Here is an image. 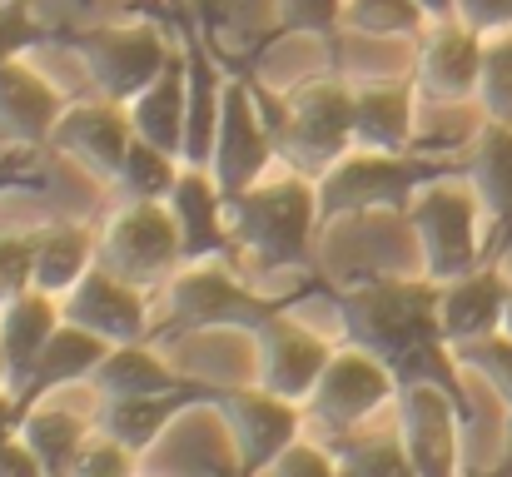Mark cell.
Here are the masks:
<instances>
[{
  "mask_svg": "<svg viewBox=\"0 0 512 477\" xmlns=\"http://www.w3.org/2000/svg\"><path fill=\"white\" fill-rule=\"evenodd\" d=\"M438 279H368L339 294V318L353 348L383 358L398 378V388L408 383H438L448 388L463 408V363L453 353V343L438 328Z\"/></svg>",
  "mask_w": 512,
  "mask_h": 477,
  "instance_id": "obj_1",
  "label": "cell"
},
{
  "mask_svg": "<svg viewBox=\"0 0 512 477\" xmlns=\"http://www.w3.org/2000/svg\"><path fill=\"white\" fill-rule=\"evenodd\" d=\"M319 184L309 174L259 179L229 199V234L234 249L254 254L264 269H299L309 259V239L319 224Z\"/></svg>",
  "mask_w": 512,
  "mask_h": 477,
  "instance_id": "obj_2",
  "label": "cell"
},
{
  "mask_svg": "<svg viewBox=\"0 0 512 477\" xmlns=\"http://www.w3.org/2000/svg\"><path fill=\"white\" fill-rule=\"evenodd\" d=\"M478 194L463 174L458 179H433L418 189V199L408 204V229L418 234V249H423V274L448 284V279H463L483 264V239H478Z\"/></svg>",
  "mask_w": 512,
  "mask_h": 477,
  "instance_id": "obj_3",
  "label": "cell"
},
{
  "mask_svg": "<svg viewBox=\"0 0 512 477\" xmlns=\"http://www.w3.org/2000/svg\"><path fill=\"white\" fill-rule=\"evenodd\" d=\"M448 164H423L408 155H373V150H348V155L319 179V214L324 219H348V214H383L418 199L423 184L443 179Z\"/></svg>",
  "mask_w": 512,
  "mask_h": 477,
  "instance_id": "obj_4",
  "label": "cell"
},
{
  "mask_svg": "<svg viewBox=\"0 0 512 477\" xmlns=\"http://www.w3.org/2000/svg\"><path fill=\"white\" fill-rule=\"evenodd\" d=\"M353 115H358V90H348L343 80H309L284 100V120H279V155L294 159L299 174H309L314 184L353 150Z\"/></svg>",
  "mask_w": 512,
  "mask_h": 477,
  "instance_id": "obj_5",
  "label": "cell"
},
{
  "mask_svg": "<svg viewBox=\"0 0 512 477\" xmlns=\"http://www.w3.org/2000/svg\"><path fill=\"white\" fill-rule=\"evenodd\" d=\"M100 264L135 289H160L184 269V244L165 199H125L100 229Z\"/></svg>",
  "mask_w": 512,
  "mask_h": 477,
  "instance_id": "obj_6",
  "label": "cell"
},
{
  "mask_svg": "<svg viewBox=\"0 0 512 477\" xmlns=\"http://www.w3.org/2000/svg\"><path fill=\"white\" fill-rule=\"evenodd\" d=\"M165 333H259L274 314H284L279 299H259L239 279H229L214 264H184L165 284Z\"/></svg>",
  "mask_w": 512,
  "mask_h": 477,
  "instance_id": "obj_7",
  "label": "cell"
},
{
  "mask_svg": "<svg viewBox=\"0 0 512 477\" xmlns=\"http://www.w3.org/2000/svg\"><path fill=\"white\" fill-rule=\"evenodd\" d=\"M70 45H75L85 75L95 80V90L120 105H130L140 90H150L174 60L170 40L155 25H90Z\"/></svg>",
  "mask_w": 512,
  "mask_h": 477,
  "instance_id": "obj_8",
  "label": "cell"
},
{
  "mask_svg": "<svg viewBox=\"0 0 512 477\" xmlns=\"http://www.w3.org/2000/svg\"><path fill=\"white\" fill-rule=\"evenodd\" d=\"M229 433H234V453H239V473L259 477L269 473L294 443H299V403L259 388H219L214 393Z\"/></svg>",
  "mask_w": 512,
  "mask_h": 477,
  "instance_id": "obj_9",
  "label": "cell"
},
{
  "mask_svg": "<svg viewBox=\"0 0 512 477\" xmlns=\"http://www.w3.org/2000/svg\"><path fill=\"white\" fill-rule=\"evenodd\" d=\"M279 150L269 120L259 115V100L244 80H224V115H219V135H214V159L209 174L219 179L224 199L244 194L249 184L264 179L269 159Z\"/></svg>",
  "mask_w": 512,
  "mask_h": 477,
  "instance_id": "obj_10",
  "label": "cell"
},
{
  "mask_svg": "<svg viewBox=\"0 0 512 477\" xmlns=\"http://www.w3.org/2000/svg\"><path fill=\"white\" fill-rule=\"evenodd\" d=\"M398 393V378L383 358L363 353V348H343L329 358L314 398H309V413L334 433V438H348L363 418H373L388 398Z\"/></svg>",
  "mask_w": 512,
  "mask_h": 477,
  "instance_id": "obj_11",
  "label": "cell"
},
{
  "mask_svg": "<svg viewBox=\"0 0 512 477\" xmlns=\"http://www.w3.org/2000/svg\"><path fill=\"white\" fill-rule=\"evenodd\" d=\"M468 408L438 383L398 388V438L418 477H458V423Z\"/></svg>",
  "mask_w": 512,
  "mask_h": 477,
  "instance_id": "obj_12",
  "label": "cell"
},
{
  "mask_svg": "<svg viewBox=\"0 0 512 477\" xmlns=\"http://www.w3.org/2000/svg\"><path fill=\"white\" fill-rule=\"evenodd\" d=\"M135 145V125H130V105L120 100H80V105H65L55 135H50V150L70 155L80 169H90L95 179L115 184L120 174V159Z\"/></svg>",
  "mask_w": 512,
  "mask_h": 477,
  "instance_id": "obj_13",
  "label": "cell"
},
{
  "mask_svg": "<svg viewBox=\"0 0 512 477\" xmlns=\"http://www.w3.org/2000/svg\"><path fill=\"white\" fill-rule=\"evenodd\" d=\"M254 353H259V383L289 403H309L334 358L319 333H309L304 323L284 314H274L254 333Z\"/></svg>",
  "mask_w": 512,
  "mask_h": 477,
  "instance_id": "obj_14",
  "label": "cell"
},
{
  "mask_svg": "<svg viewBox=\"0 0 512 477\" xmlns=\"http://www.w3.org/2000/svg\"><path fill=\"white\" fill-rule=\"evenodd\" d=\"M60 314L80 328H90L95 338H105L110 348L115 343H145L150 338V304H145V289L125 284L120 274H110L105 264H95L65 299H60Z\"/></svg>",
  "mask_w": 512,
  "mask_h": 477,
  "instance_id": "obj_15",
  "label": "cell"
},
{
  "mask_svg": "<svg viewBox=\"0 0 512 477\" xmlns=\"http://www.w3.org/2000/svg\"><path fill=\"white\" fill-rule=\"evenodd\" d=\"M483 35L463 20H438L428 40L418 45V95L438 105H463L478 100V75H483Z\"/></svg>",
  "mask_w": 512,
  "mask_h": 477,
  "instance_id": "obj_16",
  "label": "cell"
},
{
  "mask_svg": "<svg viewBox=\"0 0 512 477\" xmlns=\"http://www.w3.org/2000/svg\"><path fill=\"white\" fill-rule=\"evenodd\" d=\"M170 214L179 224V244H184V264H209L219 254L234 249V234H229V199L219 189V179L199 164H184L179 179L170 189Z\"/></svg>",
  "mask_w": 512,
  "mask_h": 477,
  "instance_id": "obj_17",
  "label": "cell"
},
{
  "mask_svg": "<svg viewBox=\"0 0 512 477\" xmlns=\"http://www.w3.org/2000/svg\"><path fill=\"white\" fill-rule=\"evenodd\" d=\"M60 323H65L60 299H50L40 289H30V294H20L15 304L0 309V368H5V393L15 403L25 398V388L40 368V353L55 338Z\"/></svg>",
  "mask_w": 512,
  "mask_h": 477,
  "instance_id": "obj_18",
  "label": "cell"
},
{
  "mask_svg": "<svg viewBox=\"0 0 512 477\" xmlns=\"http://www.w3.org/2000/svg\"><path fill=\"white\" fill-rule=\"evenodd\" d=\"M60 115H65V100L50 80H40L25 60L0 65V140H10L15 150L50 145Z\"/></svg>",
  "mask_w": 512,
  "mask_h": 477,
  "instance_id": "obj_19",
  "label": "cell"
},
{
  "mask_svg": "<svg viewBox=\"0 0 512 477\" xmlns=\"http://www.w3.org/2000/svg\"><path fill=\"white\" fill-rule=\"evenodd\" d=\"M219 388H204V383H189V388H174V393H140V398H105L100 403V438H115L120 448L130 453H145L155 448V438L170 428L174 418L194 403H214Z\"/></svg>",
  "mask_w": 512,
  "mask_h": 477,
  "instance_id": "obj_20",
  "label": "cell"
},
{
  "mask_svg": "<svg viewBox=\"0 0 512 477\" xmlns=\"http://www.w3.org/2000/svg\"><path fill=\"white\" fill-rule=\"evenodd\" d=\"M508 279L498 269H473L463 279H448L438 289V328L443 338L458 348V343H473V338H488L503 328V309H508Z\"/></svg>",
  "mask_w": 512,
  "mask_h": 477,
  "instance_id": "obj_21",
  "label": "cell"
},
{
  "mask_svg": "<svg viewBox=\"0 0 512 477\" xmlns=\"http://www.w3.org/2000/svg\"><path fill=\"white\" fill-rule=\"evenodd\" d=\"M463 174L493 224V239L488 249H498L512 234V125H498V120H483L473 150L463 159Z\"/></svg>",
  "mask_w": 512,
  "mask_h": 477,
  "instance_id": "obj_22",
  "label": "cell"
},
{
  "mask_svg": "<svg viewBox=\"0 0 512 477\" xmlns=\"http://www.w3.org/2000/svg\"><path fill=\"white\" fill-rule=\"evenodd\" d=\"M30 239H35V289L50 299H65L100 264V234H90L75 219L40 224L30 229Z\"/></svg>",
  "mask_w": 512,
  "mask_h": 477,
  "instance_id": "obj_23",
  "label": "cell"
},
{
  "mask_svg": "<svg viewBox=\"0 0 512 477\" xmlns=\"http://www.w3.org/2000/svg\"><path fill=\"white\" fill-rule=\"evenodd\" d=\"M184 120H189V60L174 55L170 70L130 100V125L140 140L160 145L165 155L184 159Z\"/></svg>",
  "mask_w": 512,
  "mask_h": 477,
  "instance_id": "obj_24",
  "label": "cell"
},
{
  "mask_svg": "<svg viewBox=\"0 0 512 477\" xmlns=\"http://www.w3.org/2000/svg\"><path fill=\"white\" fill-rule=\"evenodd\" d=\"M413 110H418V85H368V90H358L353 150L403 155L413 145Z\"/></svg>",
  "mask_w": 512,
  "mask_h": 477,
  "instance_id": "obj_25",
  "label": "cell"
},
{
  "mask_svg": "<svg viewBox=\"0 0 512 477\" xmlns=\"http://www.w3.org/2000/svg\"><path fill=\"white\" fill-rule=\"evenodd\" d=\"M110 353V343L105 338H95L90 328H80V323H60L55 328V338L45 343V353H40V368H35V378H30V388H25V398H20V413L25 408H35L50 388H65V383H80V378H90L95 368H100V358Z\"/></svg>",
  "mask_w": 512,
  "mask_h": 477,
  "instance_id": "obj_26",
  "label": "cell"
},
{
  "mask_svg": "<svg viewBox=\"0 0 512 477\" xmlns=\"http://www.w3.org/2000/svg\"><path fill=\"white\" fill-rule=\"evenodd\" d=\"M95 393L100 398H140V393H174V388H189L170 363H160L155 348L145 343H115L100 368L90 373Z\"/></svg>",
  "mask_w": 512,
  "mask_h": 477,
  "instance_id": "obj_27",
  "label": "cell"
},
{
  "mask_svg": "<svg viewBox=\"0 0 512 477\" xmlns=\"http://www.w3.org/2000/svg\"><path fill=\"white\" fill-rule=\"evenodd\" d=\"M189 60V120H184V164L209 169L214 159V135H219V115H224V75L209 65V55L199 45L184 50Z\"/></svg>",
  "mask_w": 512,
  "mask_h": 477,
  "instance_id": "obj_28",
  "label": "cell"
},
{
  "mask_svg": "<svg viewBox=\"0 0 512 477\" xmlns=\"http://www.w3.org/2000/svg\"><path fill=\"white\" fill-rule=\"evenodd\" d=\"M20 438L35 448V458L45 463L50 477H70L80 448L90 443V428H85L75 413H65V408H40V403H35V408H25V418H20Z\"/></svg>",
  "mask_w": 512,
  "mask_h": 477,
  "instance_id": "obj_29",
  "label": "cell"
},
{
  "mask_svg": "<svg viewBox=\"0 0 512 477\" xmlns=\"http://www.w3.org/2000/svg\"><path fill=\"white\" fill-rule=\"evenodd\" d=\"M179 164H184V159L165 155L160 145H150V140L135 135V145L120 159L115 189H120L125 199H170L174 179H179Z\"/></svg>",
  "mask_w": 512,
  "mask_h": 477,
  "instance_id": "obj_30",
  "label": "cell"
},
{
  "mask_svg": "<svg viewBox=\"0 0 512 477\" xmlns=\"http://www.w3.org/2000/svg\"><path fill=\"white\" fill-rule=\"evenodd\" d=\"M428 10L418 0H348L343 5V25L358 35H413L423 30Z\"/></svg>",
  "mask_w": 512,
  "mask_h": 477,
  "instance_id": "obj_31",
  "label": "cell"
},
{
  "mask_svg": "<svg viewBox=\"0 0 512 477\" xmlns=\"http://www.w3.org/2000/svg\"><path fill=\"white\" fill-rule=\"evenodd\" d=\"M339 463L358 477H418L403 438H353L348 433L339 443Z\"/></svg>",
  "mask_w": 512,
  "mask_h": 477,
  "instance_id": "obj_32",
  "label": "cell"
},
{
  "mask_svg": "<svg viewBox=\"0 0 512 477\" xmlns=\"http://www.w3.org/2000/svg\"><path fill=\"white\" fill-rule=\"evenodd\" d=\"M463 373H478L503 403L512 408V333H488V338H473V343H458L453 348Z\"/></svg>",
  "mask_w": 512,
  "mask_h": 477,
  "instance_id": "obj_33",
  "label": "cell"
},
{
  "mask_svg": "<svg viewBox=\"0 0 512 477\" xmlns=\"http://www.w3.org/2000/svg\"><path fill=\"white\" fill-rule=\"evenodd\" d=\"M478 105L488 120L512 125V35L503 30L498 40L483 45V75H478Z\"/></svg>",
  "mask_w": 512,
  "mask_h": 477,
  "instance_id": "obj_34",
  "label": "cell"
},
{
  "mask_svg": "<svg viewBox=\"0 0 512 477\" xmlns=\"http://www.w3.org/2000/svg\"><path fill=\"white\" fill-rule=\"evenodd\" d=\"M35 289V239L30 234H0V309Z\"/></svg>",
  "mask_w": 512,
  "mask_h": 477,
  "instance_id": "obj_35",
  "label": "cell"
},
{
  "mask_svg": "<svg viewBox=\"0 0 512 477\" xmlns=\"http://www.w3.org/2000/svg\"><path fill=\"white\" fill-rule=\"evenodd\" d=\"M348 0H279V25L294 35H329L343 25Z\"/></svg>",
  "mask_w": 512,
  "mask_h": 477,
  "instance_id": "obj_36",
  "label": "cell"
},
{
  "mask_svg": "<svg viewBox=\"0 0 512 477\" xmlns=\"http://www.w3.org/2000/svg\"><path fill=\"white\" fill-rule=\"evenodd\" d=\"M35 40H45V25L30 15L25 0H0V65L20 60Z\"/></svg>",
  "mask_w": 512,
  "mask_h": 477,
  "instance_id": "obj_37",
  "label": "cell"
},
{
  "mask_svg": "<svg viewBox=\"0 0 512 477\" xmlns=\"http://www.w3.org/2000/svg\"><path fill=\"white\" fill-rule=\"evenodd\" d=\"M135 458L130 448H120L115 438H100V443H85L70 477H135Z\"/></svg>",
  "mask_w": 512,
  "mask_h": 477,
  "instance_id": "obj_38",
  "label": "cell"
},
{
  "mask_svg": "<svg viewBox=\"0 0 512 477\" xmlns=\"http://www.w3.org/2000/svg\"><path fill=\"white\" fill-rule=\"evenodd\" d=\"M269 473L274 477H339V458H329V453L314 448V443H294Z\"/></svg>",
  "mask_w": 512,
  "mask_h": 477,
  "instance_id": "obj_39",
  "label": "cell"
},
{
  "mask_svg": "<svg viewBox=\"0 0 512 477\" xmlns=\"http://www.w3.org/2000/svg\"><path fill=\"white\" fill-rule=\"evenodd\" d=\"M458 20L478 35H503L512 30V0H458Z\"/></svg>",
  "mask_w": 512,
  "mask_h": 477,
  "instance_id": "obj_40",
  "label": "cell"
},
{
  "mask_svg": "<svg viewBox=\"0 0 512 477\" xmlns=\"http://www.w3.org/2000/svg\"><path fill=\"white\" fill-rule=\"evenodd\" d=\"M0 477H50L45 463L35 458V448L20 438V428L0 438Z\"/></svg>",
  "mask_w": 512,
  "mask_h": 477,
  "instance_id": "obj_41",
  "label": "cell"
},
{
  "mask_svg": "<svg viewBox=\"0 0 512 477\" xmlns=\"http://www.w3.org/2000/svg\"><path fill=\"white\" fill-rule=\"evenodd\" d=\"M20 418H25V413H20V403L0 388V438H5V433H15V428H20Z\"/></svg>",
  "mask_w": 512,
  "mask_h": 477,
  "instance_id": "obj_42",
  "label": "cell"
},
{
  "mask_svg": "<svg viewBox=\"0 0 512 477\" xmlns=\"http://www.w3.org/2000/svg\"><path fill=\"white\" fill-rule=\"evenodd\" d=\"M428 10V20H458V0H418Z\"/></svg>",
  "mask_w": 512,
  "mask_h": 477,
  "instance_id": "obj_43",
  "label": "cell"
},
{
  "mask_svg": "<svg viewBox=\"0 0 512 477\" xmlns=\"http://www.w3.org/2000/svg\"><path fill=\"white\" fill-rule=\"evenodd\" d=\"M493 477H512V408H508V423H503V463Z\"/></svg>",
  "mask_w": 512,
  "mask_h": 477,
  "instance_id": "obj_44",
  "label": "cell"
},
{
  "mask_svg": "<svg viewBox=\"0 0 512 477\" xmlns=\"http://www.w3.org/2000/svg\"><path fill=\"white\" fill-rule=\"evenodd\" d=\"M503 333H512V289H508V309H503Z\"/></svg>",
  "mask_w": 512,
  "mask_h": 477,
  "instance_id": "obj_45",
  "label": "cell"
},
{
  "mask_svg": "<svg viewBox=\"0 0 512 477\" xmlns=\"http://www.w3.org/2000/svg\"><path fill=\"white\" fill-rule=\"evenodd\" d=\"M339 477H358V473H353V468H343V463H339Z\"/></svg>",
  "mask_w": 512,
  "mask_h": 477,
  "instance_id": "obj_46",
  "label": "cell"
},
{
  "mask_svg": "<svg viewBox=\"0 0 512 477\" xmlns=\"http://www.w3.org/2000/svg\"><path fill=\"white\" fill-rule=\"evenodd\" d=\"M0 388H5V368H0Z\"/></svg>",
  "mask_w": 512,
  "mask_h": 477,
  "instance_id": "obj_47",
  "label": "cell"
}]
</instances>
